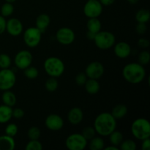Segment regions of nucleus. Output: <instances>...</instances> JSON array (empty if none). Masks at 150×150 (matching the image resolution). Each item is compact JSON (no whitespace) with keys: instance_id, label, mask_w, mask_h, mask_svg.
<instances>
[{"instance_id":"nucleus-1","label":"nucleus","mask_w":150,"mask_h":150,"mask_svg":"<svg viewBox=\"0 0 150 150\" xmlns=\"http://www.w3.org/2000/svg\"><path fill=\"white\" fill-rule=\"evenodd\" d=\"M117 120L111 113L103 112L98 114L94 121V128L100 136H108L117 128Z\"/></svg>"},{"instance_id":"nucleus-2","label":"nucleus","mask_w":150,"mask_h":150,"mask_svg":"<svg viewBox=\"0 0 150 150\" xmlns=\"http://www.w3.org/2000/svg\"><path fill=\"white\" fill-rule=\"evenodd\" d=\"M122 76L125 80L132 84H138L144 80L146 70L139 62H132L125 65L122 69Z\"/></svg>"},{"instance_id":"nucleus-3","label":"nucleus","mask_w":150,"mask_h":150,"mask_svg":"<svg viewBox=\"0 0 150 150\" xmlns=\"http://www.w3.org/2000/svg\"><path fill=\"white\" fill-rule=\"evenodd\" d=\"M44 70L50 77L59 78L62 76L65 70V65L61 59L56 57H50L45 60Z\"/></svg>"},{"instance_id":"nucleus-4","label":"nucleus","mask_w":150,"mask_h":150,"mask_svg":"<svg viewBox=\"0 0 150 150\" xmlns=\"http://www.w3.org/2000/svg\"><path fill=\"white\" fill-rule=\"evenodd\" d=\"M131 133L136 139L143 141L150 137V123L145 118H138L133 122L130 127Z\"/></svg>"},{"instance_id":"nucleus-5","label":"nucleus","mask_w":150,"mask_h":150,"mask_svg":"<svg viewBox=\"0 0 150 150\" xmlns=\"http://www.w3.org/2000/svg\"><path fill=\"white\" fill-rule=\"evenodd\" d=\"M93 41L99 49L108 50L116 43V37L112 32L100 30L95 35Z\"/></svg>"},{"instance_id":"nucleus-6","label":"nucleus","mask_w":150,"mask_h":150,"mask_svg":"<svg viewBox=\"0 0 150 150\" xmlns=\"http://www.w3.org/2000/svg\"><path fill=\"white\" fill-rule=\"evenodd\" d=\"M16 83V76L10 68L0 70V90H10Z\"/></svg>"},{"instance_id":"nucleus-7","label":"nucleus","mask_w":150,"mask_h":150,"mask_svg":"<svg viewBox=\"0 0 150 150\" xmlns=\"http://www.w3.org/2000/svg\"><path fill=\"white\" fill-rule=\"evenodd\" d=\"M24 43L29 48H35L40 42L42 32L37 27H29L24 31L23 35Z\"/></svg>"},{"instance_id":"nucleus-8","label":"nucleus","mask_w":150,"mask_h":150,"mask_svg":"<svg viewBox=\"0 0 150 150\" xmlns=\"http://www.w3.org/2000/svg\"><path fill=\"white\" fill-rule=\"evenodd\" d=\"M87 144L88 142L81 133L70 134L65 140V146L69 150H83Z\"/></svg>"},{"instance_id":"nucleus-9","label":"nucleus","mask_w":150,"mask_h":150,"mask_svg":"<svg viewBox=\"0 0 150 150\" xmlns=\"http://www.w3.org/2000/svg\"><path fill=\"white\" fill-rule=\"evenodd\" d=\"M103 7L99 0H88L83 6V11L89 18H98L103 13Z\"/></svg>"},{"instance_id":"nucleus-10","label":"nucleus","mask_w":150,"mask_h":150,"mask_svg":"<svg viewBox=\"0 0 150 150\" xmlns=\"http://www.w3.org/2000/svg\"><path fill=\"white\" fill-rule=\"evenodd\" d=\"M33 57L30 51L22 50L16 54L14 58V63L16 67L20 70H25L32 64Z\"/></svg>"},{"instance_id":"nucleus-11","label":"nucleus","mask_w":150,"mask_h":150,"mask_svg":"<svg viewBox=\"0 0 150 150\" xmlns=\"http://www.w3.org/2000/svg\"><path fill=\"white\" fill-rule=\"evenodd\" d=\"M56 39L60 44L69 45L74 42L76 35L74 31L69 27H62L56 33Z\"/></svg>"},{"instance_id":"nucleus-12","label":"nucleus","mask_w":150,"mask_h":150,"mask_svg":"<svg viewBox=\"0 0 150 150\" xmlns=\"http://www.w3.org/2000/svg\"><path fill=\"white\" fill-rule=\"evenodd\" d=\"M105 72V67L103 64L98 61L92 62L86 66L85 69V74L88 79H99L102 77Z\"/></svg>"},{"instance_id":"nucleus-13","label":"nucleus","mask_w":150,"mask_h":150,"mask_svg":"<svg viewBox=\"0 0 150 150\" xmlns=\"http://www.w3.org/2000/svg\"><path fill=\"white\" fill-rule=\"evenodd\" d=\"M23 26L22 22L16 18H11L6 21V30L13 37L19 36L23 32Z\"/></svg>"},{"instance_id":"nucleus-14","label":"nucleus","mask_w":150,"mask_h":150,"mask_svg":"<svg viewBox=\"0 0 150 150\" xmlns=\"http://www.w3.org/2000/svg\"><path fill=\"white\" fill-rule=\"evenodd\" d=\"M45 127L52 131H58L64 127V120L59 115L51 114L45 118Z\"/></svg>"},{"instance_id":"nucleus-15","label":"nucleus","mask_w":150,"mask_h":150,"mask_svg":"<svg viewBox=\"0 0 150 150\" xmlns=\"http://www.w3.org/2000/svg\"><path fill=\"white\" fill-rule=\"evenodd\" d=\"M114 52L120 59H126L131 54L132 49L130 45L126 42H120L114 44Z\"/></svg>"},{"instance_id":"nucleus-16","label":"nucleus","mask_w":150,"mask_h":150,"mask_svg":"<svg viewBox=\"0 0 150 150\" xmlns=\"http://www.w3.org/2000/svg\"><path fill=\"white\" fill-rule=\"evenodd\" d=\"M83 119V113L79 107L72 108L67 114V120L73 125L80 124Z\"/></svg>"},{"instance_id":"nucleus-17","label":"nucleus","mask_w":150,"mask_h":150,"mask_svg":"<svg viewBox=\"0 0 150 150\" xmlns=\"http://www.w3.org/2000/svg\"><path fill=\"white\" fill-rule=\"evenodd\" d=\"M51 23V18L48 14L42 13L37 17L35 21V27L38 28L40 32H43L48 27Z\"/></svg>"},{"instance_id":"nucleus-18","label":"nucleus","mask_w":150,"mask_h":150,"mask_svg":"<svg viewBox=\"0 0 150 150\" xmlns=\"http://www.w3.org/2000/svg\"><path fill=\"white\" fill-rule=\"evenodd\" d=\"M16 147V142L13 137L7 135L0 136V150H13Z\"/></svg>"},{"instance_id":"nucleus-19","label":"nucleus","mask_w":150,"mask_h":150,"mask_svg":"<svg viewBox=\"0 0 150 150\" xmlns=\"http://www.w3.org/2000/svg\"><path fill=\"white\" fill-rule=\"evenodd\" d=\"M13 118V108L7 105H0V124H6Z\"/></svg>"},{"instance_id":"nucleus-20","label":"nucleus","mask_w":150,"mask_h":150,"mask_svg":"<svg viewBox=\"0 0 150 150\" xmlns=\"http://www.w3.org/2000/svg\"><path fill=\"white\" fill-rule=\"evenodd\" d=\"M83 86L87 93H89V95H95L98 93L100 89V83L97 79H88Z\"/></svg>"},{"instance_id":"nucleus-21","label":"nucleus","mask_w":150,"mask_h":150,"mask_svg":"<svg viewBox=\"0 0 150 150\" xmlns=\"http://www.w3.org/2000/svg\"><path fill=\"white\" fill-rule=\"evenodd\" d=\"M1 100L4 105L13 107L16 105V102H17V98H16V95L13 92H11L10 90H6L4 91L1 95Z\"/></svg>"},{"instance_id":"nucleus-22","label":"nucleus","mask_w":150,"mask_h":150,"mask_svg":"<svg viewBox=\"0 0 150 150\" xmlns=\"http://www.w3.org/2000/svg\"><path fill=\"white\" fill-rule=\"evenodd\" d=\"M127 107L124 104H118L113 108L111 114L116 120H120L125 117L127 114Z\"/></svg>"},{"instance_id":"nucleus-23","label":"nucleus","mask_w":150,"mask_h":150,"mask_svg":"<svg viewBox=\"0 0 150 150\" xmlns=\"http://www.w3.org/2000/svg\"><path fill=\"white\" fill-rule=\"evenodd\" d=\"M102 24L98 18H89L87 23H86V28L88 32H91L92 33L97 34L101 30Z\"/></svg>"},{"instance_id":"nucleus-24","label":"nucleus","mask_w":150,"mask_h":150,"mask_svg":"<svg viewBox=\"0 0 150 150\" xmlns=\"http://www.w3.org/2000/svg\"><path fill=\"white\" fill-rule=\"evenodd\" d=\"M89 149L90 150H102L105 147V142L100 136H95L89 141Z\"/></svg>"},{"instance_id":"nucleus-25","label":"nucleus","mask_w":150,"mask_h":150,"mask_svg":"<svg viewBox=\"0 0 150 150\" xmlns=\"http://www.w3.org/2000/svg\"><path fill=\"white\" fill-rule=\"evenodd\" d=\"M109 141L110 143H111V145H114V146H120V144L122 143L123 140H124V138H123L122 133L120 131H118V130H114L111 133H110L109 136Z\"/></svg>"},{"instance_id":"nucleus-26","label":"nucleus","mask_w":150,"mask_h":150,"mask_svg":"<svg viewBox=\"0 0 150 150\" xmlns=\"http://www.w3.org/2000/svg\"><path fill=\"white\" fill-rule=\"evenodd\" d=\"M135 18L137 23H146L150 19L149 11L146 9H141L136 13Z\"/></svg>"},{"instance_id":"nucleus-27","label":"nucleus","mask_w":150,"mask_h":150,"mask_svg":"<svg viewBox=\"0 0 150 150\" xmlns=\"http://www.w3.org/2000/svg\"><path fill=\"white\" fill-rule=\"evenodd\" d=\"M0 13H1V16L4 18L12 16L14 13V7L13 4L9 2H5L3 4L0 9Z\"/></svg>"},{"instance_id":"nucleus-28","label":"nucleus","mask_w":150,"mask_h":150,"mask_svg":"<svg viewBox=\"0 0 150 150\" xmlns=\"http://www.w3.org/2000/svg\"><path fill=\"white\" fill-rule=\"evenodd\" d=\"M59 82L57 80V78L50 77L46 80L45 83V87L48 92H54L58 89Z\"/></svg>"},{"instance_id":"nucleus-29","label":"nucleus","mask_w":150,"mask_h":150,"mask_svg":"<svg viewBox=\"0 0 150 150\" xmlns=\"http://www.w3.org/2000/svg\"><path fill=\"white\" fill-rule=\"evenodd\" d=\"M119 146L121 150H136L137 148L136 142L131 139L123 140Z\"/></svg>"},{"instance_id":"nucleus-30","label":"nucleus","mask_w":150,"mask_h":150,"mask_svg":"<svg viewBox=\"0 0 150 150\" xmlns=\"http://www.w3.org/2000/svg\"><path fill=\"white\" fill-rule=\"evenodd\" d=\"M12 64V60L10 56L7 54H0V68L7 69L10 68Z\"/></svg>"},{"instance_id":"nucleus-31","label":"nucleus","mask_w":150,"mask_h":150,"mask_svg":"<svg viewBox=\"0 0 150 150\" xmlns=\"http://www.w3.org/2000/svg\"><path fill=\"white\" fill-rule=\"evenodd\" d=\"M41 135V131L36 126H32L28 130L27 136L29 140H38L40 139Z\"/></svg>"},{"instance_id":"nucleus-32","label":"nucleus","mask_w":150,"mask_h":150,"mask_svg":"<svg viewBox=\"0 0 150 150\" xmlns=\"http://www.w3.org/2000/svg\"><path fill=\"white\" fill-rule=\"evenodd\" d=\"M24 70V76L29 79H35L38 78L39 75V71L38 69L33 66H29L27 68H26Z\"/></svg>"},{"instance_id":"nucleus-33","label":"nucleus","mask_w":150,"mask_h":150,"mask_svg":"<svg viewBox=\"0 0 150 150\" xmlns=\"http://www.w3.org/2000/svg\"><path fill=\"white\" fill-rule=\"evenodd\" d=\"M138 61L139 64L144 66L149 63L150 61V54L147 51H142L139 53V57H138Z\"/></svg>"},{"instance_id":"nucleus-34","label":"nucleus","mask_w":150,"mask_h":150,"mask_svg":"<svg viewBox=\"0 0 150 150\" xmlns=\"http://www.w3.org/2000/svg\"><path fill=\"white\" fill-rule=\"evenodd\" d=\"M81 135L86 139V141H89L94 138L96 135V131H95L94 127H91V126H88L85 128L83 129L82 130Z\"/></svg>"},{"instance_id":"nucleus-35","label":"nucleus","mask_w":150,"mask_h":150,"mask_svg":"<svg viewBox=\"0 0 150 150\" xmlns=\"http://www.w3.org/2000/svg\"><path fill=\"white\" fill-rule=\"evenodd\" d=\"M26 150H42V145L39 139L38 140H30L25 146Z\"/></svg>"},{"instance_id":"nucleus-36","label":"nucleus","mask_w":150,"mask_h":150,"mask_svg":"<svg viewBox=\"0 0 150 150\" xmlns=\"http://www.w3.org/2000/svg\"><path fill=\"white\" fill-rule=\"evenodd\" d=\"M4 132H5L6 135L14 138V136H16L18 132L17 125H16L15 123H10L6 126Z\"/></svg>"},{"instance_id":"nucleus-37","label":"nucleus","mask_w":150,"mask_h":150,"mask_svg":"<svg viewBox=\"0 0 150 150\" xmlns=\"http://www.w3.org/2000/svg\"><path fill=\"white\" fill-rule=\"evenodd\" d=\"M87 79L88 78L85 73H79L76 76V83L78 86H83Z\"/></svg>"},{"instance_id":"nucleus-38","label":"nucleus","mask_w":150,"mask_h":150,"mask_svg":"<svg viewBox=\"0 0 150 150\" xmlns=\"http://www.w3.org/2000/svg\"><path fill=\"white\" fill-rule=\"evenodd\" d=\"M146 30H147V26H146V23H138L136 26V31L139 35H144L146 33Z\"/></svg>"},{"instance_id":"nucleus-39","label":"nucleus","mask_w":150,"mask_h":150,"mask_svg":"<svg viewBox=\"0 0 150 150\" xmlns=\"http://www.w3.org/2000/svg\"><path fill=\"white\" fill-rule=\"evenodd\" d=\"M24 117V111L23 109L20 108H16L13 109V117H14L15 119H21Z\"/></svg>"},{"instance_id":"nucleus-40","label":"nucleus","mask_w":150,"mask_h":150,"mask_svg":"<svg viewBox=\"0 0 150 150\" xmlns=\"http://www.w3.org/2000/svg\"><path fill=\"white\" fill-rule=\"evenodd\" d=\"M150 42L149 40L146 38H141L138 41V45L142 48H146L149 46Z\"/></svg>"},{"instance_id":"nucleus-41","label":"nucleus","mask_w":150,"mask_h":150,"mask_svg":"<svg viewBox=\"0 0 150 150\" xmlns=\"http://www.w3.org/2000/svg\"><path fill=\"white\" fill-rule=\"evenodd\" d=\"M6 19L0 15V35H2L6 30Z\"/></svg>"},{"instance_id":"nucleus-42","label":"nucleus","mask_w":150,"mask_h":150,"mask_svg":"<svg viewBox=\"0 0 150 150\" xmlns=\"http://www.w3.org/2000/svg\"><path fill=\"white\" fill-rule=\"evenodd\" d=\"M142 150H150V139L149 138L142 141Z\"/></svg>"},{"instance_id":"nucleus-43","label":"nucleus","mask_w":150,"mask_h":150,"mask_svg":"<svg viewBox=\"0 0 150 150\" xmlns=\"http://www.w3.org/2000/svg\"><path fill=\"white\" fill-rule=\"evenodd\" d=\"M116 0H99L103 6H110L115 2Z\"/></svg>"},{"instance_id":"nucleus-44","label":"nucleus","mask_w":150,"mask_h":150,"mask_svg":"<svg viewBox=\"0 0 150 150\" xmlns=\"http://www.w3.org/2000/svg\"><path fill=\"white\" fill-rule=\"evenodd\" d=\"M95 35H96V34L92 33V32H88L87 31V33H86V37H87V38L89 40H94V38H95Z\"/></svg>"},{"instance_id":"nucleus-45","label":"nucleus","mask_w":150,"mask_h":150,"mask_svg":"<svg viewBox=\"0 0 150 150\" xmlns=\"http://www.w3.org/2000/svg\"><path fill=\"white\" fill-rule=\"evenodd\" d=\"M104 150H119L120 149V148L118 147V146H114V145H111V146H107V147H104Z\"/></svg>"},{"instance_id":"nucleus-46","label":"nucleus","mask_w":150,"mask_h":150,"mask_svg":"<svg viewBox=\"0 0 150 150\" xmlns=\"http://www.w3.org/2000/svg\"><path fill=\"white\" fill-rule=\"evenodd\" d=\"M127 1H128L130 4H137L138 1H139V0H127Z\"/></svg>"},{"instance_id":"nucleus-47","label":"nucleus","mask_w":150,"mask_h":150,"mask_svg":"<svg viewBox=\"0 0 150 150\" xmlns=\"http://www.w3.org/2000/svg\"><path fill=\"white\" fill-rule=\"evenodd\" d=\"M16 0H5V1L6 2H9V3H12V4H13V2H15V1H16Z\"/></svg>"}]
</instances>
